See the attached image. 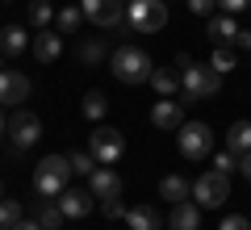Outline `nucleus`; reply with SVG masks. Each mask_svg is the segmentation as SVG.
Segmentation results:
<instances>
[{
    "label": "nucleus",
    "mask_w": 251,
    "mask_h": 230,
    "mask_svg": "<svg viewBox=\"0 0 251 230\" xmlns=\"http://www.w3.org/2000/svg\"><path fill=\"white\" fill-rule=\"evenodd\" d=\"M29 97V80L21 71H0V101H9V105H21Z\"/></svg>",
    "instance_id": "obj_15"
},
{
    "label": "nucleus",
    "mask_w": 251,
    "mask_h": 230,
    "mask_svg": "<svg viewBox=\"0 0 251 230\" xmlns=\"http://www.w3.org/2000/svg\"><path fill=\"white\" fill-rule=\"evenodd\" d=\"M109 67H113V76L122 84H151L155 63L147 59V51H138V46H117L113 59H109Z\"/></svg>",
    "instance_id": "obj_1"
},
{
    "label": "nucleus",
    "mask_w": 251,
    "mask_h": 230,
    "mask_svg": "<svg viewBox=\"0 0 251 230\" xmlns=\"http://www.w3.org/2000/svg\"><path fill=\"white\" fill-rule=\"evenodd\" d=\"M80 4H84V17L97 29H113L126 21V0H80Z\"/></svg>",
    "instance_id": "obj_10"
},
{
    "label": "nucleus",
    "mask_w": 251,
    "mask_h": 230,
    "mask_svg": "<svg viewBox=\"0 0 251 230\" xmlns=\"http://www.w3.org/2000/svg\"><path fill=\"white\" fill-rule=\"evenodd\" d=\"M151 88L159 92V97H176V92L184 88V76H180L176 67H155L151 71Z\"/></svg>",
    "instance_id": "obj_17"
},
{
    "label": "nucleus",
    "mask_w": 251,
    "mask_h": 230,
    "mask_svg": "<svg viewBox=\"0 0 251 230\" xmlns=\"http://www.w3.org/2000/svg\"><path fill=\"white\" fill-rule=\"evenodd\" d=\"M29 46V34L21 26H9V29H0V51L4 54H21Z\"/></svg>",
    "instance_id": "obj_23"
},
{
    "label": "nucleus",
    "mask_w": 251,
    "mask_h": 230,
    "mask_svg": "<svg viewBox=\"0 0 251 230\" xmlns=\"http://www.w3.org/2000/svg\"><path fill=\"white\" fill-rule=\"evenodd\" d=\"M21 222V205L13 201V197H4V201H0V230H13Z\"/></svg>",
    "instance_id": "obj_27"
},
{
    "label": "nucleus",
    "mask_w": 251,
    "mask_h": 230,
    "mask_svg": "<svg viewBox=\"0 0 251 230\" xmlns=\"http://www.w3.org/2000/svg\"><path fill=\"white\" fill-rule=\"evenodd\" d=\"M59 205H63L67 218H88L92 205H97V193H92V188H63V193H59Z\"/></svg>",
    "instance_id": "obj_12"
},
{
    "label": "nucleus",
    "mask_w": 251,
    "mask_h": 230,
    "mask_svg": "<svg viewBox=\"0 0 251 230\" xmlns=\"http://www.w3.org/2000/svg\"><path fill=\"white\" fill-rule=\"evenodd\" d=\"M38 222H42V230H59L63 222H67V213H63V205H59V201L42 197V201H38Z\"/></svg>",
    "instance_id": "obj_21"
},
{
    "label": "nucleus",
    "mask_w": 251,
    "mask_h": 230,
    "mask_svg": "<svg viewBox=\"0 0 251 230\" xmlns=\"http://www.w3.org/2000/svg\"><path fill=\"white\" fill-rule=\"evenodd\" d=\"M214 172H222V176H230V172H239V155H230V151H222V155H214Z\"/></svg>",
    "instance_id": "obj_30"
},
{
    "label": "nucleus",
    "mask_w": 251,
    "mask_h": 230,
    "mask_svg": "<svg viewBox=\"0 0 251 230\" xmlns=\"http://www.w3.org/2000/svg\"><path fill=\"white\" fill-rule=\"evenodd\" d=\"M218 230H251V222L243 218V213H230V218H226V222H222Z\"/></svg>",
    "instance_id": "obj_31"
},
{
    "label": "nucleus",
    "mask_w": 251,
    "mask_h": 230,
    "mask_svg": "<svg viewBox=\"0 0 251 230\" xmlns=\"http://www.w3.org/2000/svg\"><path fill=\"white\" fill-rule=\"evenodd\" d=\"M67 159H72V172H75V176H92V172L100 168V163L92 159V151H72Z\"/></svg>",
    "instance_id": "obj_26"
},
{
    "label": "nucleus",
    "mask_w": 251,
    "mask_h": 230,
    "mask_svg": "<svg viewBox=\"0 0 251 230\" xmlns=\"http://www.w3.org/2000/svg\"><path fill=\"white\" fill-rule=\"evenodd\" d=\"M176 147L184 159H209V151H214V134H209L205 122H184L176 130Z\"/></svg>",
    "instance_id": "obj_5"
},
{
    "label": "nucleus",
    "mask_w": 251,
    "mask_h": 230,
    "mask_svg": "<svg viewBox=\"0 0 251 230\" xmlns=\"http://www.w3.org/2000/svg\"><path fill=\"white\" fill-rule=\"evenodd\" d=\"M0 201H4V184H0Z\"/></svg>",
    "instance_id": "obj_40"
},
{
    "label": "nucleus",
    "mask_w": 251,
    "mask_h": 230,
    "mask_svg": "<svg viewBox=\"0 0 251 230\" xmlns=\"http://www.w3.org/2000/svg\"><path fill=\"white\" fill-rule=\"evenodd\" d=\"M172 67H176V71H180V76H184V71H188V67H193V59H188V54H176V63H172Z\"/></svg>",
    "instance_id": "obj_35"
},
{
    "label": "nucleus",
    "mask_w": 251,
    "mask_h": 230,
    "mask_svg": "<svg viewBox=\"0 0 251 230\" xmlns=\"http://www.w3.org/2000/svg\"><path fill=\"white\" fill-rule=\"evenodd\" d=\"M63 54V34L59 29H42V34L34 38V59L38 63H54Z\"/></svg>",
    "instance_id": "obj_16"
},
{
    "label": "nucleus",
    "mask_w": 251,
    "mask_h": 230,
    "mask_svg": "<svg viewBox=\"0 0 251 230\" xmlns=\"http://www.w3.org/2000/svg\"><path fill=\"white\" fill-rule=\"evenodd\" d=\"M205 34L214 38L218 46H239V51H251V34L230 17V13H222V17H209V29H205Z\"/></svg>",
    "instance_id": "obj_9"
},
{
    "label": "nucleus",
    "mask_w": 251,
    "mask_h": 230,
    "mask_svg": "<svg viewBox=\"0 0 251 230\" xmlns=\"http://www.w3.org/2000/svg\"><path fill=\"white\" fill-rule=\"evenodd\" d=\"M151 126H155V130L176 134L180 126H184V105H180V101H172V97L155 101V109H151Z\"/></svg>",
    "instance_id": "obj_11"
},
{
    "label": "nucleus",
    "mask_w": 251,
    "mask_h": 230,
    "mask_svg": "<svg viewBox=\"0 0 251 230\" xmlns=\"http://www.w3.org/2000/svg\"><path fill=\"white\" fill-rule=\"evenodd\" d=\"M0 71H4V51H0Z\"/></svg>",
    "instance_id": "obj_39"
},
{
    "label": "nucleus",
    "mask_w": 251,
    "mask_h": 230,
    "mask_svg": "<svg viewBox=\"0 0 251 230\" xmlns=\"http://www.w3.org/2000/svg\"><path fill=\"white\" fill-rule=\"evenodd\" d=\"M88 151H92V159H97L100 168H113V163L122 159V151H126V138L113 126H97V130L88 134Z\"/></svg>",
    "instance_id": "obj_6"
},
{
    "label": "nucleus",
    "mask_w": 251,
    "mask_h": 230,
    "mask_svg": "<svg viewBox=\"0 0 251 230\" xmlns=\"http://www.w3.org/2000/svg\"><path fill=\"white\" fill-rule=\"evenodd\" d=\"M239 172H243V180H251V151H247V155L239 159Z\"/></svg>",
    "instance_id": "obj_37"
},
{
    "label": "nucleus",
    "mask_w": 251,
    "mask_h": 230,
    "mask_svg": "<svg viewBox=\"0 0 251 230\" xmlns=\"http://www.w3.org/2000/svg\"><path fill=\"white\" fill-rule=\"evenodd\" d=\"M226 151H230V155H247L251 151V122H234L230 130H226Z\"/></svg>",
    "instance_id": "obj_19"
},
{
    "label": "nucleus",
    "mask_w": 251,
    "mask_h": 230,
    "mask_svg": "<svg viewBox=\"0 0 251 230\" xmlns=\"http://www.w3.org/2000/svg\"><path fill=\"white\" fill-rule=\"evenodd\" d=\"M4 134H9V147L21 155V151H29L38 138H42V122H38L29 109H17V113L9 117V130H4Z\"/></svg>",
    "instance_id": "obj_8"
},
{
    "label": "nucleus",
    "mask_w": 251,
    "mask_h": 230,
    "mask_svg": "<svg viewBox=\"0 0 251 230\" xmlns=\"http://www.w3.org/2000/svg\"><path fill=\"white\" fill-rule=\"evenodd\" d=\"M84 113H88L92 122H100V117L109 113V97H105V92H97V88H92L88 97H84Z\"/></svg>",
    "instance_id": "obj_24"
},
{
    "label": "nucleus",
    "mask_w": 251,
    "mask_h": 230,
    "mask_svg": "<svg viewBox=\"0 0 251 230\" xmlns=\"http://www.w3.org/2000/svg\"><path fill=\"white\" fill-rule=\"evenodd\" d=\"M209 67H214L218 76L234 71V46H218V51H214V59H209Z\"/></svg>",
    "instance_id": "obj_28"
},
{
    "label": "nucleus",
    "mask_w": 251,
    "mask_h": 230,
    "mask_svg": "<svg viewBox=\"0 0 251 230\" xmlns=\"http://www.w3.org/2000/svg\"><path fill=\"white\" fill-rule=\"evenodd\" d=\"M226 197H230V176H222V172H205L193 184V201L201 209H218V205H226Z\"/></svg>",
    "instance_id": "obj_7"
},
{
    "label": "nucleus",
    "mask_w": 251,
    "mask_h": 230,
    "mask_svg": "<svg viewBox=\"0 0 251 230\" xmlns=\"http://www.w3.org/2000/svg\"><path fill=\"white\" fill-rule=\"evenodd\" d=\"M4 130H9V122H4V109H0V138H4Z\"/></svg>",
    "instance_id": "obj_38"
},
{
    "label": "nucleus",
    "mask_w": 251,
    "mask_h": 230,
    "mask_svg": "<svg viewBox=\"0 0 251 230\" xmlns=\"http://www.w3.org/2000/svg\"><path fill=\"white\" fill-rule=\"evenodd\" d=\"M218 4H222L230 17H234V13H243V9H251V0H218Z\"/></svg>",
    "instance_id": "obj_34"
},
{
    "label": "nucleus",
    "mask_w": 251,
    "mask_h": 230,
    "mask_svg": "<svg viewBox=\"0 0 251 230\" xmlns=\"http://www.w3.org/2000/svg\"><path fill=\"white\" fill-rule=\"evenodd\" d=\"M218 88H222V76H218L209 63H205V67H197V63H193V67L184 71V88H180V92H184V101H180V105H197V101H209Z\"/></svg>",
    "instance_id": "obj_4"
},
{
    "label": "nucleus",
    "mask_w": 251,
    "mask_h": 230,
    "mask_svg": "<svg viewBox=\"0 0 251 230\" xmlns=\"http://www.w3.org/2000/svg\"><path fill=\"white\" fill-rule=\"evenodd\" d=\"M13 230H42V222H38V218H34V222H29V218H21Z\"/></svg>",
    "instance_id": "obj_36"
},
{
    "label": "nucleus",
    "mask_w": 251,
    "mask_h": 230,
    "mask_svg": "<svg viewBox=\"0 0 251 230\" xmlns=\"http://www.w3.org/2000/svg\"><path fill=\"white\" fill-rule=\"evenodd\" d=\"M72 180V159L67 155H42V163L34 168V188L38 197H59Z\"/></svg>",
    "instance_id": "obj_2"
},
{
    "label": "nucleus",
    "mask_w": 251,
    "mask_h": 230,
    "mask_svg": "<svg viewBox=\"0 0 251 230\" xmlns=\"http://www.w3.org/2000/svg\"><path fill=\"white\" fill-rule=\"evenodd\" d=\"M214 4H218V0H188V9L197 13V17H209V13H214Z\"/></svg>",
    "instance_id": "obj_33"
},
{
    "label": "nucleus",
    "mask_w": 251,
    "mask_h": 230,
    "mask_svg": "<svg viewBox=\"0 0 251 230\" xmlns=\"http://www.w3.org/2000/svg\"><path fill=\"white\" fill-rule=\"evenodd\" d=\"M168 226L172 230H197L201 226V205L197 201H176L168 213Z\"/></svg>",
    "instance_id": "obj_14"
},
{
    "label": "nucleus",
    "mask_w": 251,
    "mask_h": 230,
    "mask_svg": "<svg viewBox=\"0 0 251 230\" xmlns=\"http://www.w3.org/2000/svg\"><path fill=\"white\" fill-rule=\"evenodd\" d=\"M29 21H34L38 29H46L54 21V9H50V0H29Z\"/></svg>",
    "instance_id": "obj_25"
},
{
    "label": "nucleus",
    "mask_w": 251,
    "mask_h": 230,
    "mask_svg": "<svg viewBox=\"0 0 251 230\" xmlns=\"http://www.w3.org/2000/svg\"><path fill=\"white\" fill-rule=\"evenodd\" d=\"M100 213L105 218H126V205L122 201H100Z\"/></svg>",
    "instance_id": "obj_32"
},
{
    "label": "nucleus",
    "mask_w": 251,
    "mask_h": 230,
    "mask_svg": "<svg viewBox=\"0 0 251 230\" xmlns=\"http://www.w3.org/2000/svg\"><path fill=\"white\" fill-rule=\"evenodd\" d=\"M188 193H193V184H188L184 176H163L159 180V197H163V201H172V205L188 201Z\"/></svg>",
    "instance_id": "obj_20"
},
{
    "label": "nucleus",
    "mask_w": 251,
    "mask_h": 230,
    "mask_svg": "<svg viewBox=\"0 0 251 230\" xmlns=\"http://www.w3.org/2000/svg\"><path fill=\"white\" fill-rule=\"evenodd\" d=\"M80 21H84V4H67V9L54 13V29H59V34H75Z\"/></svg>",
    "instance_id": "obj_22"
},
{
    "label": "nucleus",
    "mask_w": 251,
    "mask_h": 230,
    "mask_svg": "<svg viewBox=\"0 0 251 230\" xmlns=\"http://www.w3.org/2000/svg\"><path fill=\"white\" fill-rule=\"evenodd\" d=\"M126 226L130 230H159L163 218H159V209H151V205H134V209H126Z\"/></svg>",
    "instance_id": "obj_18"
},
{
    "label": "nucleus",
    "mask_w": 251,
    "mask_h": 230,
    "mask_svg": "<svg viewBox=\"0 0 251 230\" xmlns=\"http://www.w3.org/2000/svg\"><path fill=\"white\" fill-rule=\"evenodd\" d=\"M88 188L97 193V201H117V197H122V176H117L113 168H97Z\"/></svg>",
    "instance_id": "obj_13"
},
{
    "label": "nucleus",
    "mask_w": 251,
    "mask_h": 230,
    "mask_svg": "<svg viewBox=\"0 0 251 230\" xmlns=\"http://www.w3.org/2000/svg\"><path fill=\"white\" fill-rule=\"evenodd\" d=\"M126 26L134 34H159L168 26V4L163 0H126Z\"/></svg>",
    "instance_id": "obj_3"
},
{
    "label": "nucleus",
    "mask_w": 251,
    "mask_h": 230,
    "mask_svg": "<svg viewBox=\"0 0 251 230\" xmlns=\"http://www.w3.org/2000/svg\"><path fill=\"white\" fill-rule=\"evenodd\" d=\"M80 59L88 63V67H97V63L105 59V42H100V38H92V42H84V51H80Z\"/></svg>",
    "instance_id": "obj_29"
}]
</instances>
